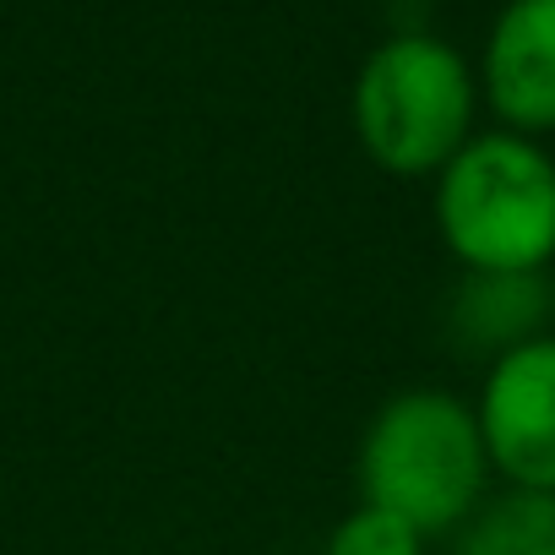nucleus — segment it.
Listing matches in <instances>:
<instances>
[{"instance_id": "3", "label": "nucleus", "mask_w": 555, "mask_h": 555, "mask_svg": "<svg viewBox=\"0 0 555 555\" xmlns=\"http://www.w3.org/2000/svg\"><path fill=\"white\" fill-rule=\"evenodd\" d=\"M430 185L436 234L463 272H550L555 153L539 137L474 131Z\"/></svg>"}, {"instance_id": "8", "label": "nucleus", "mask_w": 555, "mask_h": 555, "mask_svg": "<svg viewBox=\"0 0 555 555\" xmlns=\"http://www.w3.org/2000/svg\"><path fill=\"white\" fill-rule=\"evenodd\" d=\"M425 533L371 501H360L354 512H344L327 533V550L322 555H425Z\"/></svg>"}, {"instance_id": "2", "label": "nucleus", "mask_w": 555, "mask_h": 555, "mask_svg": "<svg viewBox=\"0 0 555 555\" xmlns=\"http://www.w3.org/2000/svg\"><path fill=\"white\" fill-rule=\"evenodd\" d=\"M479 72L436 34L382 39L349 88V120L365 158L392 180H436L479 131Z\"/></svg>"}, {"instance_id": "4", "label": "nucleus", "mask_w": 555, "mask_h": 555, "mask_svg": "<svg viewBox=\"0 0 555 555\" xmlns=\"http://www.w3.org/2000/svg\"><path fill=\"white\" fill-rule=\"evenodd\" d=\"M474 420L495 485L555 490V333H539L485 365Z\"/></svg>"}, {"instance_id": "5", "label": "nucleus", "mask_w": 555, "mask_h": 555, "mask_svg": "<svg viewBox=\"0 0 555 555\" xmlns=\"http://www.w3.org/2000/svg\"><path fill=\"white\" fill-rule=\"evenodd\" d=\"M479 99L501 131H555V0H506L479 50Z\"/></svg>"}, {"instance_id": "6", "label": "nucleus", "mask_w": 555, "mask_h": 555, "mask_svg": "<svg viewBox=\"0 0 555 555\" xmlns=\"http://www.w3.org/2000/svg\"><path fill=\"white\" fill-rule=\"evenodd\" d=\"M452 327L490 360L550 333V272H463Z\"/></svg>"}, {"instance_id": "7", "label": "nucleus", "mask_w": 555, "mask_h": 555, "mask_svg": "<svg viewBox=\"0 0 555 555\" xmlns=\"http://www.w3.org/2000/svg\"><path fill=\"white\" fill-rule=\"evenodd\" d=\"M452 555H555V490H490L452 533Z\"/></svg>"}, {"instance_id": "1", "label": "nucleus", "mask_w": 555, "mask_h": 555, "mask_svg": "<svg viewBox=\"0 0 555 555\" xmlns=\"http://www.w3.org/2000/svg\"><path fill=\"white\" fill-rule=\"evenodd\" d=\"M490 490L495 474L468 398L409 387L371 414L360 436V501L441 539L457 533Z\"/></svg>"}]
</instances>
